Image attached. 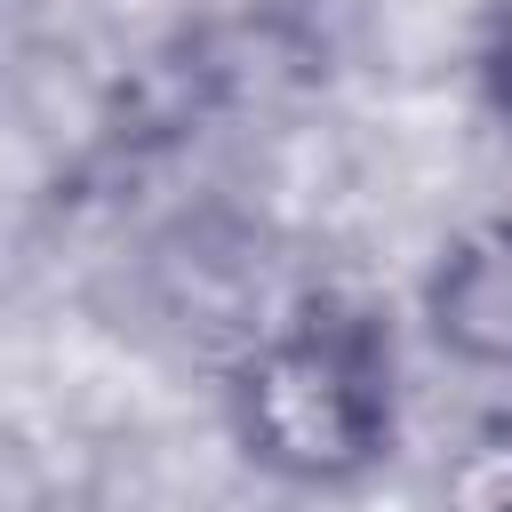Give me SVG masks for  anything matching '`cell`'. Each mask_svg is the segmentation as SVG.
<instances>
[{
	"mask_svg": "<svg viewBox=\"0 0 512 512\" xmlns=\"http://www.w3.org/2000/svg\"><path fill=\"white\" fill-rule=\"evenodd\" d=\"M232 440L288 488H344L392 448V344L352 296H288L224 384Z\"/></svg>",
	"mask_w": 512,
	"mask_h": 512,
	"instance_id": "obj_1",
	"label": "cell"
},
{
	"mask_svg": "<svg viewBox=\"0 0 512 512\" xmlns=\"http://www.w3.org/2000/svg\"><path fill=\"white\" fill-rule=\"evenodd\" d=\"M424 320L464 368L512 376V216L456 232L424 280Z\"/></svg>",
	"mask_w": 512,
	"mask_h": 512,
	"instance_id": "obj_2",
	"label": "cell"
},
{
	"mask_svg": "<svg viewBox=\"0 0 512 512\" xmlns=\"http://www.w3.org/2000/svg\"><path fill=\"white\" fill-rule=\"evenodd\" d=\"M440 504L448 512H512V416H488L456 440L440 464Z\"/></svg>",
	"mask_w": 512,
	"mask_h": 512,
	"instance_id": "obj_3",
	"label": "cell"
},
{
	"mask_svg": "<svg viewBox=\"0 0 512 512\" xmlns=\"http://www.w3.org/2000/svg\"><path fill=\"white\" fill-rule=\"evenodd\" d=\"M488 96H496V112L512 120V0H504L496 24H488Z\"/></svg>",
	"mask_w": 512,
	"mask_h": 512,
	"instance_id": "obj_4",
	"label": "cell"
}]
</instances>
